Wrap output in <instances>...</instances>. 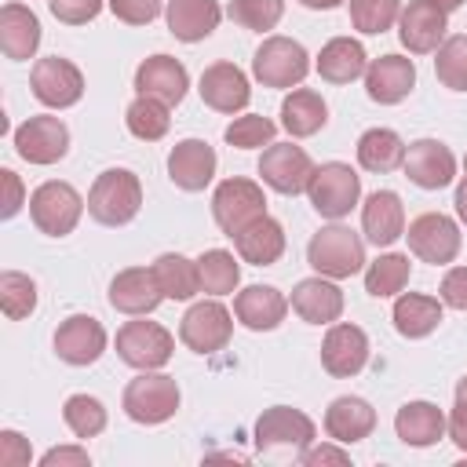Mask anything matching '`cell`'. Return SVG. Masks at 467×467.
Listing matches in <instances>:
<instances>
[{"label":"cell","instance_id":"cell-1","mask_svg":"<svg viewBox=\"0 0 467 467\" xmlns=\"http://www.w3.org/2000/svg\"><path fill=\"white\" fill-rule=\"evenodd\" d=\"M139 208H142V186L139 175L128 168L102 171L88 193V215L102 226H124L139 215Z\"/></svg>","mask_w":467,"mask_h":467},{"label":"cell","instance_id":"cell-2","mask_svg":"<svg viewBox=\"0 0 467 467\" xmlns=\"http://www.w3.org/2000/svg\"><path fill=\"white\" fill-rule=\"evenodd\" d=\"M306 259L325 277H350L365 266V244L350 226H321L306 244Z\"/></svg>","mask_w":467,"mask_h":467},{"label":"cell","instance_id":"cell-3","mask_svg":"<svg viewBox=\"0 0 467 467\" xmlns=\"http://www.w3.org/2000/svg\"><path fill=\"white\" fill-rule=\"evenodd\" d=\"M306 193H310V204H314L317 215L343 219L358 204V197H361V179L354 175L350 164L328 161V164L314 168V175L306 182Z\"/></svg>","mask_w":467,"mask_h":467},{"label":"cell","instance_id":"cell-4","mask_svg":"<svg viewBox=\"0 0 467 467\" xmlns=\"http://www.w3.org/2000/svg\"><path fill=\"white\" fill-rule=\"evenodd\" d=\"M80 212H84V201L69 182H44L29 197V215H33L36 230L47 237L73 234V226L80 223Z\"/></svg>","mask_w":467,"mask_h":467},{"label":"cell","instance_id":"cell-5","mask_svg":"<svg viewBox=\"0 0 467 467\" xmlns=\"http://www.w3.org/2000/svg\"><path fill=\"white\" fill-rule=\"evenodd\" d=\"M179 409V387L171 376L142 372L124 387V412L135 423H164Z\"/></svg>","mask_w":467,"mask_h":467},{"label":"cell","instance_id":"cell-6","mask_svg":"<svg viewBox=\"0 0 467 467\" xmlns=\"http://www.w3.org/2000/svg\"><path fill=\"white\" fill-rule=\"evenodd\" d=\"M212 215L219 223V230L226 237H234L237 230H244L252 219L266 215V197L263 186H255L252 179H226L215 186L212 193Z\"/></svg>","mask_w":467,"mask_h":467},{"label":"cell","instance_id":"cell-7","mask_svg":"<svg viewBox=\"0 0 467 467\" xmlns=\"http://www.w3.org/2000/svg\"><path fill=\"white\" fill-rule=\"evenodd\" d=\"M171 350H175V339L157 321H128L117 332V354L131 368H142V372L161 368V365H168Z\"/></svg>","mask_w":467,"mask_h":467},{"label":"cell","instance_id":"cell-8","mask_svg":"<svg viewBox=\"0 0 467 467\" xmlns=\"http://www.w3.org/2000/svg\"><path fill=\"white\" fill-rule=\"evenodd\" d=\"M306 69H310V58H306L303 44L299 40H288V36L263 40V47L252 58V73L266 88H292V84H299L306 77Z\"/></svg>","mask_w":467,"mask_h":467},{"label":"cell","instance_id":"cell-9","mask_svg":"<svg viewBox=\"0 0 467 467\" xmlns=\"http://www.w3.org/2000/svg\"><path fill=\"white\" fill-rule=\"evenodd\" d=\"M259 175H263V182L270 190H277L285 197H296V193L306 190V182L314 175V164H310V157L299 146H292V142H270L263 150Z\"/></svg>","mask_w":467,"mask_h":467},{"label":"cell","instance_id":"cell-10","mask_svg":"<svg viewBox=\"0 0 467 467\" xmlns=\"http://www.w3.org/2000/svg\"><path fill=\"white\" fill-rule=\"evenodd\" d=\"M409 248L423 259V263H434V266H445L460 255V230L449 215L441 212H423L420 219L409 223Z\"/></svg>","mask_w":467,"mask_h":467},{"label":"cell","instance_id":"cell-11","mask_svg":"<svg viewBox=\"0 0 467 467\" xmlns=\"http://www.w3.org/2000/svg\"><path fill=\"white\" fill-rule=\"evenodd\" d=\"M230 332H234V321H230V310L215 299L208 303H197L182 314V325H179V336L190 350L197 354H215L230 343Z\"/></svg>","mask_w":467,"mask_h":467},{"label":"cell","instance_id":"cell-12","mask_svg":"<svg viewBox=\"0 0 467 467\" xmlns=\"http://www.w3.org/2000/svg\"><path fill=\"white\" fill-rule=\"evenodd\" d=\"M29 84H33V95H36L44 106H51V109H66V106L80 102V95H84V77H80V69H77L69 58H58V55L40 58V62L33 66Z\"/></svg>","mask_w":467,"mask_h":467},{"label":"cell","instance_id":"cell-13","mask_svg":"<svg viewBox=\"0 0 467 467\" xmlns=\"http://www.w3.org/2000/svg\"><path fill=\"white\" fill-rule=\"evenodd\" d=\"M15 150L29 164H55L69 150V131L58 117H29L15 131Z\"/></svg>","mask_w":467,"mask_h":467},{"label":"cell","instance_id":"cell-14","mask_svg":"<svg viewBox=\"0 0 467 467\" xmlns=\"http://www.w3.org/2000/svg\"><path fill=\"white\" fill-rule=\"evenodd\" d=\"M445 29H449L445 11H441L438 4H431V0H409L405 11L398 15V36H401V44H405L412 55L438 51Z\"/></svg>","mask_w":467,"mask_h":467},{"label":"cell","instance_id":"cell-15","mask_svg":"<svg viewBox=\"0 0 467 467\" xmlns=\"http://www.w3.org/2000/svg\"><path fill=\"white\" fill-rule=\"evenodd\" d=\"M405 175L416 182V186H423V190H441V186H449L452 182V175H456V157H452V150L445 146V142H438V139H420V142H412L409 150H405Z\"/></svg>","mask_w":467,"mask_h":467},{"label":"cell","instance_id":"cell-16","mask_svg":"<svg viewBox=\"0 0 467 467\" xmlns=\"http://www.w3.org/2000/svg\"><path fill=\"white\" fill-rule=\"evenodd\" d=\"M368 361V336L358 325H332L321 343V365L328 376L347 379L358 376Z\"/></svg>","mask_w":467,"mask_h":467},{"label":"cell","instance_id":"cell-17","mask_svg":"<svg viewBox=\"0 0 467 467\" xmlns=\"http://www.w3.org/2000/svg\"><path fill=\"white\" fill-rule=\"evenodd\" d=\"M55 350H58V358L66 365H91L106 350V328L88 314H73V317H66L58 325Z\"/></svg>","mask_w":467,"mask_h":467},{"label":"cell","instance_id":"cell-18","mask_svg":"<svg viewBox=\"0 0 467 467\" xmlns=\"http://www.w3.org/2000/svg\"><path fill=\"white\" fill-rule=\"evenodd\" d=\"M310 438H314V423L299 409L274 405L255 420V445L259 449H277V445L303 449V445H310Z\"/></svg>","mask_w":467,"mask_h":467},{"label":"cell","instance_id":"cell-19","mask_svg":"<svg viewBox=\"0 0 467 467\" xmlns=\"http://www.w3.org/2000/svg\"><path fill=\"white\" fill-rule=\"evenodd\" d=\"M135 88L139 95H150V99H161L164 106H179L186 88H190V77H186V66L171 55H153L146 58L139 69H135Z\"/></svg>","mask_w":467,"mask_h":467},{"label":"cell","instance_id":"cell-20","mask_svg":"<svg viewBox=\"0 0 467 467\" xmlns=\"http://www.w3.org/2000/svg\"><path fill=\"white\" fill-rule=\"evenodd\" d=\"M416 84V66L401 55H379L368 69H365V91L372 102L379 106H394L401 102Z\"/></svg>","mask_w":467,"mask_h":467},{"label":"cell","instance_id":"cell-21","mask_svg":"<svg viewBox=\"0 0 467 467\" xmlns=\"http://www.w3.org/2000/svg\"><path fill=\"white\" fill-rule=\"evenodd\" d=\"M161 299H164V292L153 277V266L150 270L146 266H128L109 281V303L120 314H150V310H157Z\"/></svg>","mask_w":467,"mask_h":467},{"label":"cell","instance_id":"cell-22","mask_svg":"<svg viewBox=\"0 0 467 467\" xmlns=\"http://www.w3.org/2000/svg\"><path fill=\"white\" fill-rule=\"evenodd\" d=\"M168 175L179 190H204L215 175V150L204 139H182L168 153Z\"/></svg>","mask_w":467,"mask_h":467},{"label":"cell","instance_id":"cell-23","mask_svg":"<svg viewBox=\"0 0 467 467\" xmlns=\"http://www.w3.org/2000/svg\"><path fill=\"white\" fill-rule=\"evenodd\" d=\"M248 77L234 62H215L201 73V99L219 113H237L248 106Z\"/></svg>","mask_w":467,"mask_h":467},{"label":"cell","instance_id":"cell-24","mask_svg":"<svg viewBox=\"0 0 467 467\" xmlns=\"http://www.w3.org/2000/svg\"><path fill=\"white\" fill-rule=\"evenodd\" d=\"M361 226H365V237L383 248V244H394L401 234H405V208H401V197L394 190H376L365 208H361Z\"/></svg>","mask_w":467,"mask_h":467},{"label":"cell","instance_id":"cell-25","mask_svg":"<svg viewBox=\"0 0 467 467\" xmlns=\"http://www.w3.org/2000/svg\"><path fill=\"white\" fill-rule=\"evenodd\" d=\"M285 310H288L285 296H281L277 288H270V285H248V288L237 292V299H234L237 321H241L244 328H252V332H270V328H277L281 317H285Z\"/></svg>","mask_w":467,"mask_h":467},{"label":"cell","instance_id":"cell-26","mask_svg":"<svg viewBox=\"0 0 467 467\" xmlns=\"http://www.w3.org/2000/svg\"><path fill=\"white\" fill-rule=\"evenodd\" d=\"M234 244H237V252H241L244 263H252V266H270V263H277L281 252H285V230H281L277 219L259 215V219H252L244 230L234 234Z\"/></svg>","mask_w":467,"mask_h":467},{"label":"cell","instance_id":"cell-27","mask_svg":"<svg viewBox=\"0 0 467 467\" xmlns=\"http://www.w3.org/2000/svg\"><path fill=\"white\" fill-rule=\"evenodd\" d=\"M292 310L310 321V325H332L339 321L343 314V292L332 285V281H321V277H306L296 285L292 292Z\"/></svg>","mask_w":467,"mask_h":467},{"label":"cell","instance_id":"cell-28","mask_svg":"<svg viewBox=\"0 0 467 467\" xmlns=\"http://www.w3.org/2000/svg\"><path fill=\"white\" fill-rule=\"evenodd\" d=\"M36 44H40L36 15L22 4H4L0 7V47H4V55L15 58V62H26V58H33Z\"/></svg>","mask_w":467,"mask_h":467},{"label":"cell","instance_id":"cell-29","mask_svg":"<svg viewBox=\"0 0 467 467\" xmlns=\"http://www.w3.org/2000/svg\"><path fill=\"white\" fill-rule=\"evenodd\" d=\"M445 427H449V423H445L441 409L431 405V401H409V405H401L398 416H394L398 438H401L405 445H412V449L434 445V441L445 434Z\"/></svg>","mask_w":467,"mask_h":467},{"label":"cell","instance_id":"cell-30","mask_svg":"<svg viewBox=\"0 0 467 467\" xmlns=\"http://www.w3.org/2000/svg\"><path fill=\"white\" fill-rule=\"evenodd\" d=\"M372 427H376V412H372V405H368L365 398H336V401L328 405V412H325V431H328V438H336V441H343V445L368 438Z\"/></svg>","mask_w":467,"mask_h":467},{"label":"cell","instance_id":"cell-31","mask_svg":"<svg viewBox=\"0 0 467 467\" xmlns=\"http://www.w3.org/2000/svg\"><path fill=\"white\" fill-rule=\"evenodd\" d=\"M219 0H168V29L186 44L204 40L219 26Z\"/></svg>","mask_w":467,"mask_h":467},{"label":"cell","instance_id":"cell-32","mask_svg":"<svg viewBox=\"0 0 467 467\" xmlns=\"http://www.w3.org/2000/svg\"><path fill=\"white\" fill-rule=\"evenodd\" d=\"M317 73L328 84H350L354 77L365 73V47L358 40H350V36L328 40L321 47V55H317Z\"/></svg>","mask_w":467,"mask_h":467},{"label":"cell","instance_id":"cell-33","mask_svg":"<svg viewBox=\"0 0 467 467\" xmlns=\"http://www.w3.org/2000/svg\"><path fill=\"white\" fill-rule=\"evenodd\" d=\"M325 120H328V106H325V99H321L317 91H310V88H299V91H292V95L281 102V124H285L288 135H296V139H306V135L321 131Z\"/></svg>","mask_w":467,"mask_h":467},{"label":"cell","instance_id":"cell-34","mask_svg":"<svg viewBox=\"0 0 467 467\" xmlns=\"http://www.w3.org/2000/svg\"><path fill=\"white\" fill-rule=\"evenodd\" d=\"M358 161L365 171H376V175H387L394 171L398 164H405V142L398 131L390 128H368L361 139H358Z\"/></svg>","mask_w":467,"mask_h":467},{"label":"cell","instance_id":"cell-35","mask_svg":"<svg viewBox=\"0 0 467 467\" xmlns=\"http://www.w3.org/2000/svg\"><path fill=\"white\" fill-rule=\"evenodd\" d=\"M441 321V303L431 299V296H420V292H405L398 303H394V328L409 339H423L438 328Z\"/></svg>","mask_w":467,"mask_h":467},{"label":"cell","instance_id":"cell-36","mask_svg":"<svg viewBox=\"0 0 467 467\" xmlns=\"http://www.w3.org/2000/svg\"><path fill=\"white\" fill-rule=\"evenodd\" d=\"M153 277H157L164 299H190L193 292H201L197 263H190V259L179 255V252H164V255L153 263Z\"/></svg>","mask_w":467,"mask_h":467},{"label":"cell","instance_id":"cell-37","mask_svg":"<svg viewBox=\"0 0 467 467\" xmlns=\"http://www.w3.org/2000/svg\"><path fill=\"white\" fill-rule=\"evenodd\" d=\"M128 131L135 135V139H142V142H157V139H164V131H168V106L161 102V99H150V95H139L131 106H128Z\"/></svg>","mask_w":467,"mask_h":467},{"label":"cell","instance_id":"cell-38","mask_svg":"<svg viewBox=\"0 0 467 467\" xmlns=\"http://www.w3.org/2000/svg\"><path fill=\"white\" fill-rule=\"evenodd\" d=\"M197 274H201V288L212 292V296H226V292H234L237 281H241L237 259H234L230 252H223V248L204 252V255L197 259Z\"/></svg>","mask_w":467,"mask_h":467},{"label":"cell","instance_id":"cell-39","mask_svg":"<svg viewBox=\"0 0 467 467\" xmlns=\"http://www.w3.org/2000/svg\"><path fill=\"white\" fill-rule=\"evenodd\" d=\"M409 285V255H398V252H387L379 255L368 270H365V292L383 299V296H394Z\"/></svg>","mask_w":467,"mask_h":467},{"label":"cell","instance_id":"cell-40","mask_svg":"<svg viewBox=\"0 0 467 467\" xmlns=\"http://www.w3.org/2000/svg\"><path fill=\"white\" fill-rule=\"evenodd\" d=\"M0 306H4V314L11 321L29 317L33 306H36V285H33V277H26L18 270H4L0 274Z\"/></svg>","mask_w":467,"mask_h":467},{"label":"cell","instance_id":"cell-41","mask_svg":"<svg viewBox=\"0 0 467 467\" xmlns=\"http://www.w3.org/2000/svg\"><path fill=\"white\" fill-rule=\"evenodd\" d=\"M62 416H66V427H69L77 438H95V434H102V427H106V409H102V401H99V398H88V394L66 398Z\"/></svg>","mask_w":467,"mask_h":467},{"label":"cell","instance_id":"cell-42","mask_svg":"<svg viewBox=\"0 0 467 467\" xmlns=\"http://www.w3.org/2000/svg\"><path fill=\"white\" fill-rule=\"evenodd\" d=\"M434 73L449 91H467V36H449L438 47Z\"/></svg>","mask_w":467,"mask_h":467},{"label":"cell","instance_id":"cell-43","mask_svg":"<svg viewBox=\"0 0 467 467\" xmlns=\"http://www.w3.org/2000/svg\"><path fill=\"white\" fill-rule=\"evenodd\" d=\"M285 15V0H230V18L244 29H274Z\"/></svg>","mask_w":467,"mask_h":467},{"label":"cell","instance_id":"cell-44","mask_svg":"<svg viewBox=\"0 0 467 467\" xmlns=\"http://www.w3.org/2000/svg\"><path fill=\"white\" fill-rule=\"evenodd\" d=\"M398 0H350V22L361 33H383L398 22Z\"/></svg>","mask_w":467,"mask_h":467},{"label":"cell","instance_id":"cell-45","mask_svg":"<svg viewBox=\"0 0 467 467\" xmlns=\"http://www.w3.org/2000/svg\"><path fill=\"white\" fill-rule=\"evenodd\" d=\"M223 135H226V142H230V146H237V150L270 146V139H274V120L259 117V113H248V117H237Z\"/></svg>","mask_w":467,"mask_h":467},{"label":"cell","instance_id":"cell-46","mask_svg":"<svg viewBox=\"0 0 467 467\" xmlns=\"http://www.w3.org/2000/svg\"><path fill=\"white\" fill-rule=\"evenodd\" d=\"M51 15L66 26H84L102 11V0H47Z\"/></svg>","mask_w":467,"mask_h":467},{"label":"cell","instance_id":"cell-47","mask_svg":"<svg viewBox=\"0 0 467 467\" xmlns=\"http://www.w3.org/2000/svg\"><path fill=\"white\" fill-rule=\"evenodd\" d=\"M109 11L128 26H146L157 18L161 0H109Z\"/></svg>","mask_w":467,"mask_h":467},{"label":"cell","instance_id":"cell-48","mask_svg":"<svg viewBox=\"0 0 467 467\" xmlns=\"http://www.w3.org/2000/svg\"><path fill=\"white\" fill-rule=\"evenodd\" d=\"M441 299L456 310H467V266H452L441 277Z\"/></svg>","mask_w":467,"mask_h":467},{"label":"cell","instance_id":"cell-49","mask_svg":"<svg viewBox=\"0 0 467 467\" xmlns=\"http://www.w3.org/2000/svg\"><path fill=\"white\" fill-rule=\"evenodd\" d=\"M29 463V445L22 434L4 431L0 434V467H26Z\"/></svg>","mask_w":467,"mask_h":467},{"label":"cell","instance_id":"cell-50","mask_svg":"<svg viewBox=\"0 0 467 467\" xmlns=\"http://www.w3.org/2000/svg\"><path fill=\"white\" fill-rule=\"evenodd\" d=\"M0 182H4V208H0V215L11 219V215L22 208V182H18V175H15L11 168L0 171Z\"/></svg>","mask_w":467,"mask_h":467},{"label":"cell","instance_id":"cell-51","mask_svg":"<svg viewBox=\"0 0 467 467\" xmlns=\"http://www.w3.org/2000/svg\"><path fill=\"white\" fill-rule=\"evenodd\" d=\"M449 438L456 441L460 452H467V398H456V409L449 416Z\"/></svg>","mask_w":467,"mask_h":467},{"label":"cell","instance_id":"cell-52","mask_svg":"<svg viewBox=\"0 0 467 467\" xmlns=\"http://www.w3.org/2000/svg\"><path fill=\"white\" fill-rule=\"evenodd\" d=\"M44 467H55V463H77V467H84L88 463V452L84 449H51V452H44V460H40Z\"/></svg>","mask_w":467,"mask_h":467},{"label":"cell","instance_id":"cell-53","mask_svg":"<svg viewBox=\"0 0 467 467\" xmlns=\"http://www.w3.org/2000/svg\"><path fill=\"white\" fill-rule=\"evenodd\" d=\"M303 463H306V467H317V463H347V452L321 445V449H310V452H303Z\"/></svg>","mask_w":467,"mask_h":467},{"label":"cell","instance_id":"cell-54","mask_svg":"<svg viewBox=\"0 0 467 467\" xmlns=\"http://www.w3.org/2000/svg\"><path fill=\"white\" fill-rule=\"evenodd\" d=\"M456 215L467 223V179L456 186Z\"/></svg>","mask_w":467,"mask_h":467},{"label":"cell","instance_id":"cell-55","mask_svg":"<svg viewBox=\"0 0 467 467\" xmlns=\"http://www.w3.org/2000/svg\"><path fill=\"white\" fill-rule=\"evenodd\" d=\"M303 7H310V11H332V7H339L343 0H299Z\"/></svg>","mask_w":467,"mask_h":467},{"label":"cell","instance_id":"cell-56","mask_svg":"<svg viewBox=\"0 0 467 467\" xmlns=\"http://www.w3.org/2000/svg\"><path fill=\"white\" fill-rule=\"evenodd\" d=\"M431 4H438L445 15H449V11H456V7H463V0H431Z\"/></svg>","mask_w":467,"mask_h":467},{"label":"cell","instance_id":"cell-57","mask_svg":"<svg viewBox=\"0 0 467 467\" xmlns=\"http://www.w3.org/2000/svg\"><path fill=\"white\" fill-rule=\"evenodd\" d=\"M456 398H467V376L456 383Z\"/></svg>","mask_w":467,"mask_h":467},{"label":"cell","instance_id":"cell-58","mask_svg":"<svg viewBox=\"0 0 467 467\" xmlns=\"http://www.w3.org/2000/svg\"><path fill=\"white\" fill-rule=\"evenodd\" d=\"M463 168H467V161H463Z\"/></svg>","mask_w":467,"mask_h":467}]
</instances>
